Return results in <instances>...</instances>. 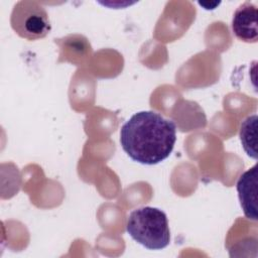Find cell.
<instances>
[{"label":"cell","instance_id":"8992f818","mask_svg":"<svg viewBox=\"0 0 258 258\" xmlns=\"http://www.w3.org/2000/svg\"><path fill=\"white\" fill-rule=\"evenodd\" d=\"M257 115H250L243 120L240 127V140L248 156L257 160Z\"/></svg>","mask_w":258,"mask_h":258},{"label":"cell","instance_id":"5b68a950","mask_svg":"<svg viewBox=\"0 0 258 258\" xmlns=\"http://www.w3.org/2000/svg\"><path fill=\"white\" fill-rule=\"evenodd\" d=\"M257 164L243 172L237 181L241 208L247 219L257 221Z\"/></svg>","mask_w":258,"mask_h":258},{"label":"cell","instance_id":"277c9868","mask_svg":"<svg viewBox=\"0 0 258 258\" xmlns=\"http://www.w3.org/2000/svg\"><path fill=\"white\" fill-rule=\"evenodd\" d=\"M258 11L256 5L248 1L242 3L232 19V30L235 36L244 42H256L258 39Z\"/></svg>","mask_w":258,"mask_h":258},{"label":"cell","instance_id":"3957f363","mask_svg":"<svg viewBox=\"0 0 258 258\" xmlns=\"http://www.w3.org/2000/svg\"><path fill=\"white\" fill-rule=\"evenodd\" d=\"M11 25L19 36L28 40L43 38L50 30L46 11L33 1H20L14 6Z\"/></svg>","mask_w":258,"mask_h":258},{"label":"cell","instance_id":"7a4b0ae2","mask_svg":"<svg viewBox=\"0 0 258 258\" xmlns=\"http://www.w3.org/2000/svg\"><path fill=\"white\" fill-rule=\"evenodd\" d=\"M130 237L148 250H161L169 245L170 230L166 214L154 207L133 210L126 223Z\"/></svg>","mask_w":258,"mask_h":258},{"label":"cell","instance_id":"6da1fadb","mask_svg":"<svg viewBox=\"0 0 258 258\" xmlns=\"http://www.w3.org/2000/svg\"><path fill=\"white\" fill-rule=\"evenodd\" d=\"M176 141V126L154 111L133 114L120 129L123 150L134 161L153 165L166 159Z\"/></svg>","mask_w":258,"mask_h":258}]
</instances>
